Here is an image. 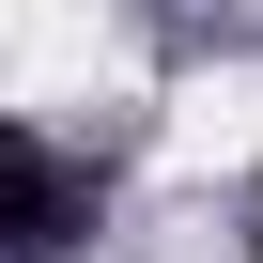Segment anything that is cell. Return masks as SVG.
<instances>
[{"mask_svg":"<svg viewBox=\"0 0 263 263\" xmlns=\"http://www.w3.org/2000/svg\"><path fill=\"white\" fill-rule=\"evenodd\" d=\"M248 155H263V62L186 78V93H171V124H155V171H171V186H201V171H248Z\"/></svg>","mask_w":263,"mask_h":263,"instance_id":"obj_1","label":"cell"}]
</instances>
